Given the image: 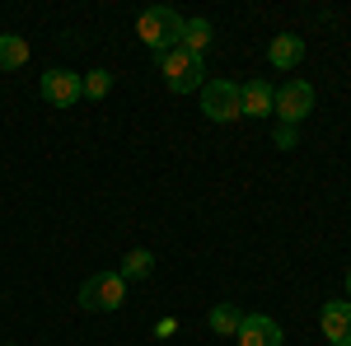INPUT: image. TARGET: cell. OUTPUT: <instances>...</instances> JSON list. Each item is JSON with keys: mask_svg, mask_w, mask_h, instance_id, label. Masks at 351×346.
I'll return each instance as SVG.
<instances>
[{"mask_svg": "<svg viewBox=\"0 0 351 346\" xmlns=\"http://www.w3.org/2000/svg\"><path fill=\"white\" fill-rule=\"evenodd\" d=\"M183 28L188 19L173 10V5H155V10H145L141 19H136V33H141V42L150 47L155 56L173 52V47H183Z\"/></svg>", "mask_w": 351, "mask_h": 346, "instance_id": "obj_1", "label": "cell"}, {"mask_svg": "<svg viewBox=\"0 0 351 346\" xmlns=\"http://www.w3.org/2000/svg\"><path fill=\"white\" fill-rule=\"evenodd\" d=\"M160 75L173 94H192V89L202 94V84H206V61L197 52H188V47H173V52L160 56Z\"/></svg>", "mask_w": 351, "mask_h": 346, "instance_id": "obj_2", "label": "cell"}, {"mask_svg": "<svg viewBox=\"0 0 351 346\" xmlns=\"http://www.w3.org/2000/svg\"><path fill=\"white\" fill-rule=\"evenodd\" d=\"M122 304H127V281L117 271H94L80 286V309H89V314H112Z\"/></svg>", "mask_w": 351, "mask_h": 346, "instance_id": "obj_3", "label": "cell"}, {"mask_svg": "<svg viewBox=\"0 0 351 346\" xmlns=\"http://www.w3.org/2000/svg\"><path fill=\"white\" fill-rule=\"evenodd\" d=\"M202 112L211 122H239L243 117V99H239V84L234 80H206L202 84Z\"/></svg>", "mask_w": 351, "mask_h": 346, "instance_id": "obj_4", "label": "cell"}, {"mask_svg": "<svg viewBox=\"0 0 351 346\" xmlns=\"http://www.w3.org/2000/svg\"><path fill=\"white\" fill-rule=\"evenodd\" d=\"M271 112L281 117V127L304 122V117L314 112V89H309L304 80H286L281 89H276V99H271Z\"/></svg>", "mask_w": 351, "mask_h": 346, "instance_id": "obj_5", "label": "cell"}, {"mask_svg": "<svg viewBox=\"0 0 351 346\" xmlns=\"http://www.w3.org/2000/svg\"><path fill=\"white\" fill-rule=\"evenodd\" d=\"M38 89H43V99H47L52 108H75V99H84L80 75H75V71H61V66H52Z\"/></svg>", "mask_w": 351, "mask_h": 346, "instance_id": "obj_6", "label": "cell"}, {"mask_svg": "<svg viewBox=\"0 0 351 346\" xmlns=\"http://www.w3.org/2000/svg\"><path fill=\"white\" fill-rule=\"evenodd\" d=\"M239 346H286V332H281V323L267 319V314H243L239 323Z\"/></svg>", "mask_w": 351, "mask_h": 346, "instance_id": "obj_7", "label": "cell"}, {"mask_svg": "<svg viewBox=\"0 0 351 346\" xmlns=\"http://www.w3.org/2000/svg\"><path fill=\"white\" fill-rule=\"evenodd\" d=\"M319 323H324L328 346H351V304L347 299H328Z\"/></svg>", "mask_w": 351, "mask_h": 346, "instance_id": "obj_8", "label": "cell"}, {"mask_svg": "<svg viewBox=\"0 0 351 346\" xmlns=\"http://www.w3.org/2000/svg\"><path fill=\"white\" fill-rule=\"evenodd\" d=\"M267 61L276 71H295L300 61H304V38L300 33H276L271 47H267Z\"/></svg>", "mask_w": 351, "mask_h": 346, "instance_id": "obj_9", "label": "cell"}, {"mask_svg": "<svg viewBox=\"0 0 351 346\" xmlns=\"http://www.w3.org/2000/svg\"><path fill=\"white\" fill-rule=\"evenodd\" d=\"M239 99H243V117H267L276 89L267 80H248V84H239Z\"/></svg>", "mask_w": 351, "mask_h": 346, "instance_id": "obj_10", "label": "cell"}, {"mask_svg": "<svg viewBox=\"0 0 351 346\" xmlns=\"http://www.w3.org/2000/svg\"><path fill=\"white\" fill-rule=\"evenodd\" d=\"M150 271H155V253H150V248H132V253L122 258V267H117L122 281H145Z\"/></svg>", "mask_w": 351, "mask_h": 346, "instance_id": "obj_11", "label": "cell"}, {"mask_svg": "<svg viewBox=\"0 0 351 346\" xmlns=\"http://www.w3.org/2000/svg\"><path fill=\"white\" fill-rule=\"evenodd\" d=\"M28 61V42L19 33H0V71H19Z\"/></svg>", "mask_w": 351, "mask_h": 346, "instance_id": "obj_12", "label": "cell"}, {"mask_svg": "<svg viewBox=\"0 0 351 346\" xmlns=\"http://www.w3.org/2000/svg\"><path fill=\"white\" fill-rule=\"evenodd\" d=\"M206 323H211V332H220V337H234L239 323H243V314L234 309V304H216V309L206 314Z\"/></svg>", "mask_w": 351, "mask_h": 346, "instance_id": "obj_13", "label": "cell"}, {"mask_svg": "<svg viewBox=\"0 0 351 346\" xmlns=\"http://www.w3.org/2000/svg\"><path fill=\"white\" fill-rule=\"evenodd\" d=\"M183 47L202 56L206 47H211V24H206V19H188V28H183Z\"/></svg>", "mask_w": 351, "mask_h": 346, "instance_id": "obj_14", "label": "cell"}, {"mask_svg": "<svg viewBox=\"0 0 351 346\" xmlns=\"http://www.w3.org/2000/svg\"><path fill=\"white\" fill-rule=\"evenodd\" d=\"M80 89H84V99H104L112 89V75L108 71H89V75H80Z\"/></svg>", "mask_w": 351, "mask_h": 346, "instance_id": "obj_15", "label": "cell"}, {"mask_svg": "<svg viewBox=\"0 0 351 346\" xmlns=\"http://www.w3.org/2000/svg\"><path fill=\"white\" fill-rule=\"evenodd\" d=\"M276 145L291 150V145H295V127H276Z\"/></svg>", "mask_w": 351, "mask_h": 346, "instance_id": "obj_16", "label": "cell"}, {"mask_svg": "<svg viewBox=\"0 0 351 346\" xmlns=\"http://www.w3.org/2000/svg\"><path fill=\"white\" fill-rule=\"evenodd\" d=\"M347 304H351V271H347Z\"/></svg>", "mask_w": 351, "mask_h": 346, "instance_id": "obj_17", "label": "cell"}]
</instances>
